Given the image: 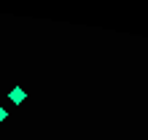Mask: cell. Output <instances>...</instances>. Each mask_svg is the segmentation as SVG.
<instances>
[{
    "label": "cell",
    "instance_id": "obj_2",
    "mask_svg": "<svg viewBox=\"0 0 148 140\" xmlns=\"http://www.w3.org/2000/svg\"><path fill=\"white\" fill-rule=\"evenodd\" d=\"M5 119H8V113H5V108H0V124H3Z\"/></svg>",
    "mask_w": 148,
    "mask_h": 140
},
{
    "label": "cell",
    "instance_id": "obj_1",
    "mask_svg": "<svg viewBox=\"0 0 148 140\" xmlns=\"http://www.w3.org/2000/svg\"><path fill=\"white\" fill-rule=\"evenodd\" d=\"M8 100H11V102H16V105H19V102H24V89H19V86H16V89H11Z\"/></svg>",
    "mask_w": 148,
    "mask_h": 140
}]
</instances>
